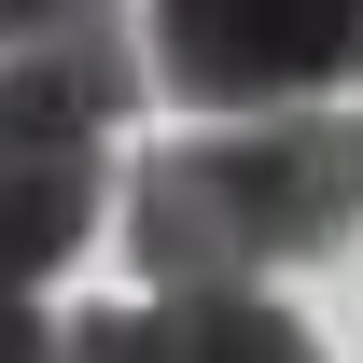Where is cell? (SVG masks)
<instances>
[{"label":"cell","instance_id":"cell-1","mask_svg":"<svg viewBox=\"0 0 363 363\" xmlns=\"http://www.w3.org/2000/svg\"><path fill=\"white\" fill-rule=\"evenodd\" d=\"M363 224V112H321V98H279V112H238L210 140H168L126 196V252L140 279H266L308 266Z\"/></svg>","mask_w":363,"mask_h":363},{"label":"cell","instance_id":"cell-2","mask_svg":"<svg viewBox=\"0 0 363 363\" xmlns=\"http://www.w3.org/2000/svg\"><path fill=\"white\" fill-rule=\"evenodd\" d=\"M154 84L126 43V14H84V28H56V43L0 56V279H43L84 252L98 224V140L112 112Z\"/></svg>","mask_w":363,"mask_h":363},{"label":"cell","instance_id":"cell-3","mask_svg":"<svg viewBox=\"0 0 363 363\" xmlns=\"http://www.w3.org/2000/svg\"><path fill=\"white\" fill-rule=\"evenodd\" d=\"M140 70L196 112H279V98L363 84V0H154Z\"/></svg>","mask_w":363,"mask_h":363},{"label":"cell","instance_id":"cell-4","mask_svg":"<svg viewBox=\"0 0 363 363\" xmlns=\"http://www.w3.org/2000/svg\"><path fill=\"white\" fill-rule=\"evenodd\" d=\"M56 363H321L308 321L252 279H168L154 308H84Z\"/></svg>","mask_w":363,"mask_h":363},{"label":"cell","instance_id":"cell-5","mask_svg":"<svg viewBox=\"0 0 363 363\" xmlns=\"http://www.w3.org/2000/svg\"><path fill=\"white\" fill-rule=\"evenodd\" d=\"M84 14H112V0H0V56L56 43V28H84Z\"/></svg>","mask_w":363,"mask_h":363},{"label":"cell","instance_id":"cell-6","mask_svg":"<svg viewBox=\"0 0 363 363\" xmlns=\"http://www.w3.org/2000/svg\"><path fill=\"white\" fill-rule=\"evenodd\" d=\"M0 363H56V335H43V308L0 279Z\"/></svg>","mask_w":363,"mask_h":363}]
</instances>
